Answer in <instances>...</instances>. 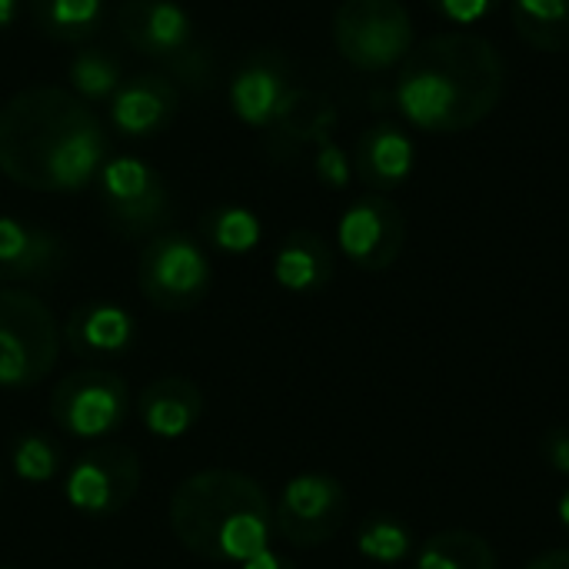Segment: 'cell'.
<instances>
[{
    "label": "cell",
    "instance_id": "obj_1",
    "mask_svg": "<svg viewBox=\"0 0 569 569\" xmlns=\"http://www.w3.org/2000/svg\"><path fill=\"white\" fill-rule=\"evenodd\" d=\"M110 160V133L90 103L37 83L0 107V173L37 193H80Z\"/></svg>",
    "mask_w": 569,
    "mask_h": 569
},
{
    "label": "cell",
    "instance_id": "obj_24",
    "mask_svg": "<svg viewBox=\"0 0 569 569\" xmlns=\"http://www.w3.org/2000/svg\"><path fill=\"white\" fill-rule=\"evenodd\" d=\"M260 217L247 207H237V203H223V207H210L203 217H200V237L220 250V253H230V257H240V253H250L257 243H260Z\"/></svg>",
    "mask_w": 569,
    "mask_h": 569
},
{
    "label": "cell",
    "instance_id": "obj_27",
    "mask_svg": "<svg viewBox=\"0 0 569 569\" xmlns=\"http://www.w3.org/2000/svg\"><path fill=\"white\" fill-rule=\"evenodd\" d=\"M500 3L503 0H427V7L447 23H480L500 10Z\"/></svg>",
    "mask_w": 569,
    "mask_h": 569
},
{
    "label": "cell",
    "instance_id": "obj_34",
    "mask_svg": "<svg viewBox=\"0 0 569 569\" xmlns=\"http://www.w3.org/2000/svg\"><path fill=\"white\" fill-rule=\"evenodd\" d=\"M0 569H13V567H0Z\"/></svg>",
    "mask_w": 569,
    "mask_h": 569
},
{
    "label": "cell",
    "instance_id": "obj_5",
    "mask_svg": "<svg viewBox=\"0 0 569 569\" xmlns=\"http://www.w3.org/2000/svg\"><path fill=\"white\" fill-rule=\"evenodd\" d=\"M137 287L157 310L187 313L207 300L213 287V267L197 237L183 230H160L140 250Z\"/></svg>",
    "mask_w": 569,
    "mask_h": 569
},
{
    "label": "cell",
    "instance_id": "obj_26",
    "mask_svg": "<svg viewBox=\"0 0 569 569\" xmlns=\"http://www.w3.org/2000/svg\"><path fill=\"white\" fill-rule=\"evenodd\" d=\"M10 463H13V473L23 480V483H47L60 473V463H63V453L57 447L53 437L47 433H20L13 437L10 443Z\"/></svg>",
    "mask_w": 569,
    "mask_h": 569
},
{
    "label": "cell",
    "instance_id": "obj_28",
    "mask_svg": "<svg viewBox=\"0 0 569 569\" xmlns=\"http://www.w3.org/2000/svg\"><path fill=\"white\" fill-rule=\"evenodd\" d=\"M313 170H317V177H320L327 187L340 190V187H347V180H350V173H353V163L347 160V153H343L337 143H323V147L317 150Z\"/></svg>",
    "mask_w": 569,
    "mask_h": 569
},
{
    "label": "cell",
    "instance_id": "obj_19",
    "mask_svg": "<svg viewBox=\"0 0 569 569\" xmlns=\"http://www.w3.org/2000/svg\"><path fill=\"white\" fill-rule=\"evenodd\" d=\"M330 243L313 230H290L273 253V277L290 293H317L333 280Z\"/></svg>",
    "mask_w": 569,
    "mask_h": 569
},
{
    "label": "cell",
    "instance_id": "obj_25",
    "mask_svg": "<svg viewBox=\"0 0 569 569\" xmlns=\"http://www.w3.org/2000/svg\"><path fill=\"white\" fill-rule=\"evenodd\" d=\"M357 550L373 563H400L413 553V533L403 520L373 513L357 530Z\"/></svg>",
    "mask_w": 569,
    "mask_h": 569
},
{
    "label": "cell",
    "instance_id": "obj_11",
    "mask_svg": "<svg viewBox=\"0 0 569 569\" xmlns=\"http://www.w3.org/2000/svg\"><path fill=\"white\" fill-rule=\"evenodd\" d=\"M347 513L350 500L340 480L327 473H300L283 487L273 510V527L290 547L313 550L340 533Z\"/></svg>",
    "mask_w": 569,
    "mask_h": 569
},
{
    "label": "cell",
    "instance_id": "obj_16",
    "mask_svg": "<svg viewBox=\"0 0 569 569\" xmlns=\"http://www.w3.org/2000/svg\"><path fill=\"white\" fill-rule=\"evenodd\" d=\"M67 263L63 240L30 220L0 217V283H47Z\"/></svg>",
    "mask_w": 569,
    "mask_h": 569
},
{
    "label": "cell",
    "instance_id": "obj_2",
    "mask_svg": "<svg viewBox=\"0 0 569 569\" xmlns=\"http://www.w3.org/2000/svg\"><path fill=\"white\" fill-rule=\"evenodd\" d=\"M507 63L493 40L450 30L413 47L397 77V107L423 133H460L503 100Z\"/></svg>",
    "mask_w": 569,
    "mask_h": 569
},
{
    "label": "cell",
    "instance_id": "obj_3",
    "mask_svg": "<svg viewBox=\"0 0 569 569\" xmlns=\"http://www.w3.org/2000/svg\"><path fill=\"white\" fill-rule=\"evenodd\" d=\"M170 530L187 553L240 567L270 550L273 507L253 477L237 470H200L173 490Z\"/></svg>",
    "mask_w": 569,
    "mask_h": 569
},
{
    "label": "cell",
    "instance_id": "obj_13",
    "mask_svg": "<svg viewBox=\"0 0 569 569\" xmlns=\"http://www.w3.org/2000/svg\"><path fill=\"white\" fill-rule=\"evenodd\" d=\"M337 243L353 267L380 273L397 263L407 243V220L390 197L367 193L343 210L337 223Z\"/></svg>",
    "mask_w": 569,
    "mask_h": 569
},
{
    "label": "cell",
    "instance_id": "obj_10",
    "mask_svg": "<svg viewBox=\"0 0 569 569\" xmlns=\"http://www.w3.org/2000/svg\"><path fill=\"white\" fill-rule=\"evenodd\" d=\"M140 487V457L127 443H100L73 460L67 473V503L90 517H117Z\"/></svg>",
    "mask_w": 569,
    "mask_h": 569
},
{
    "label": "cell",
    "instance_id": "obj_33",
    "mask_svg": "<svg viewBox=\"0 0 569 569\" xmlns=\"http://www.w3.org/2000/svg\"><path fill=\"white\" fill-rule=\"evenodd\" d=\"M557 517H560V523H563V530H567V537H569V490L563 493L560 507H557Z\"/></svg>",
    "mask_w": 569,
    "mask_h": 569
},
{
    "label": "cell",
    "instance_id": "obj_17",
    "mask_svg": "<svg viewBox=\"0 0 569 569\" xmlns=\"http://www.w3.org/2000/svg\"><path fill=\"white\" fill-rule=\"evenodd\" d=\"M413 167H417V147H413L410 133L400 123L380 120V123H370L357 137V147H353V173L373 193L397 190L400 183L410 180Z\"/></svg>",
    "mask_w": 569,
    "mask_h": 569
},
{
    "label": "cell",
    "instance_id": "obj_20",
    "mask_svg": "<svg viewBox=\"0 0 569 569\" xmlns=\"http://www.w3.org/2000/svg\"><path fill=\"white\" fill-rule=\"evenodd\" d=\"M27 13L57 43H83L103 27V0H27Z\"/></svg>",
    "mask_w": 569,
    "mask_h": 569
},
{
    "label": "cell",
    "instance_id": "obj_9",
    "mask_svg": "<svg viewBox=\"0 0 569 569\" xmlns=\"http://www.w3.org/2000/svg\"><path fill=\"white\" fill-rule=\"evenodd\" d=\"M117 30L137 53L180 73H200L203 53L197 50L193 17L177 0H123L117 10Z\"/></svg>",
    "mask_w": 569,
    "mask_h": 569
},
{
    "label": "cell",
    "instance_id": "obj_14",
    "mask_svg": "<svg viewBox=\"0 0 569 569\" xmlns=\"http://www.w3.org/2000/svg\"><path fill=\"white\" fill-rule=\"evenodd\" d=\"M110 130L133 140H150L170 130L180 113V90L163 73H133L123 77L117 93L110 97Z\"/></svg>",
    "mask_w": 569,
    "mask_h": 569
},
{
    "label": "cell",
    "instance_id": "obj_6",
    "mask_svg": "<svg viewBox=\"0 0 569 569\" xmlns=\"http://www.w3.org/2000/svg\"><path fill=\"white\" fill-rule=\"evenodd\" d=\"M93 187L110 230L127 240L153 237L173 217V197L163 173L140 157H110Z\"/></svg>",
    "mask_w": 569,
    "mask_h": 569
},
{
    "label": "cell",
    "instance_id": "obj_31",
    "mask_svg": "<svg viewBox=\"0 0 569 569\" xmlns=\"http://www.w3.org/2000/svg\"><path fill=\"white\" fill-rule=\"evenodd\" d=\"M527 569H569V550H550L540 553L537 560H530Z\"/></svg>",
    "mask_w": 569,
    "mask_h": 569
},
{
    "label": "cell",
    "instance_id": "obj_8",
    "mask_svg": "<svg viewBox=\"0 0 569 569\" xmlns=\"http://www.w3.org/2000/svg\"><path fill=\"white\" fill-rule=\"evenodd\" d=\"M50 417L67 437L100 440L117 433L130 417V387L110 370H77L53 387Z\"/></svg>",
    "mask_w": 569,
    "mask_h": 569
},
{
    "label": "cell",
    "instance_id": "obj_22",
    "mask_svg": "<svg viewBox=\"0 0 569 569\" xmlns=\"http://www.w3.org/2000/svg\"><path fill=\"white\" fill-rule=\"evenodd\" d=\"M417 569H497V550L473 530H443L417 550Z\"/></svg>",
    "mask_w": 569,
    "mask_h": 569
},
{
    "label": "cell",
    "instance_id": "obj_29",
    "mask_svg": "<svg viewBox=\"0 0 569 569\" xmlns=\"http://www.w3.org/2000/svg\"><path fill=\"white\" fill-rule=\"evenodd\" d=\"M543 457L557 473L569 477V427H557L543 437Z\"/></svg>",
    "mask_w": 569,
    "mask_h": 569
},
{
    "label": "cell",
    "instance_id": "obj_7",
    "mask_svg": "<svg viewBox=\"0 0 569 569\" xmlns=\"http://www.w3.org/2000/svg\"><path fill=\"white\" fill-rule=\"evenodd\" d=\"M413 20L400 0H343L333 13L340 57L367 73L390 70L413 50Z\"/></svg>",
    "mask_w": 569,
    "mask_h": 569
},
{
    "label": "cell",
    "instance_id": "obj_15",
    "mask_svg": "<svg viewBox=\"0 0 569 569\" xmlns=\"http://www.w3.org/2000/svg\"><path fill=\"white\" fill-rule=\"evenodd\" d=\"M67 350L90 363L120 360L137 343V320L127 307L110 300H87L77 310H70L63 323Z\"/></svg>",
    "mask_w": 569,
    "mask_h": 569
},
{
    "label": "cell",
    "instance_id": "obj_18",
    "mask_svg": "<svg viewBox=\"0 0 569 569\" xmlns=\"http://www.w3.org/2000/svg\"><path fill=\"white\" fill-rule=\"evenodd\" d=\"M203 413V393L190 377H160L137 397V417L147 433L180 440Z\"/></svg>",
    "mask_w": 569,
    "mask_h": 569
},
{
    "label": "cell",
    "instance_id": "obj_32",
    "mask_svg": "<svg viewBox=\"0 0 569 569\" xmlns=\"http://www.w3.org/2000/svg\"><path fill=\"white\" fill-rule=\"evenodd\" d=\"M20 0H0V30H10L20 17Z\"/></svg>",
    "mask_w": 569,
    "mask_h": 569
},
{
    "label": "cell",
    "instance_id": "obj_21",
    "mask_svg": "<svg viewBox=\"0 0 569 569\" xmlns=\"http://www.w3.org/2000/svg\"><path fill=\"white\" fill-rule=\"evenodd\" d=\"M513 30L540 53H569V0H510Z\"/></svg>",
    "mask_w": 569,
    "mask_h": 569
},
{
    "label": "cell",
    "instance_id": "obj_23",
    "mask_svg": "<svg viewBox=\"0 0 569 569\" xmlns=\"http://www.w3.org/2000/svg\"><path fill=\"white\" fill-rule=\"evenodd\" d=\"M67 83H70V93L90 107L110 103V97L123 83V63L100 47L77 50L70 57V67H67Z\"/></svg>",
    "mask_w": 569,
    "mask_h": 569
},
{
    "label": "cell",
    "instance_id": "obj_4",
    "mask_svg": "<svg viewBox=\"0 0 569 569\" xmlns=\"http://www.w3.org/2000/svg\"><path fill=\"white\" fill-rule=\"evenodd\" d=\"M60 327L30 290H0V390H30L57 363Z\"/></svg>",
    "mask_w": 569,
    "mask_h": 569
},
{
    "label": "cell",
    "instance_id": "obj_30",
    "mask_svg": "<svg viewBox=\"0 0 569 569\" xmlns=\"http://www.w3.org/2000/svg\"><path fill=\"white\" fill-rule=\"evenodd\" d=\"M240 569H300V567H297L290 557L277 553V550H263V553H257L253 560L240 563Z\"/></svg>",
    "mask_w": 569,
    "mask_h": 569
},
{
    "label": "cell",
    "instance_id": "obj_12",
    "mask_svg": "<svg viewBox=\"0 0 569 569\" xmlns=\"http://www.w3.org/2000/svg\"><path fill=\"white\" fill-rule=\"evenodd\" d=\"M230 110L253 130L283 127L300 103V90L290 80V63L277 50H253L230 77Z\"/></svg>",
    "mask_w": 569,
    "mask_h": 569
}]
</instances>
